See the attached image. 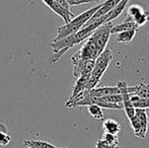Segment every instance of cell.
I'll list each match as a JSON object with an SVG mask.
<instances>
[{
    "instance_id": "d4e9b609",
    "label": "cell",
    "mask_w": 149,
    "mask_h": 148,
    "mask_svg": "<svg viewBox=\"0 0 149 148\" xmlns=\"http://www.w3.org/2000/svg\"><path fill=\"white\" fill-rule=\"evenodd\" d=\"M0 131H8L6 126L3 124V123H0Z\"/></svg>"
},
{
    "instance_id": "7c38bea8",
    "label": "cell",
    "mask_w": 149,
    "mask_h": 148,
    "mask_svg": "<svg viewBox=\"0 0 149 148\" xmlns=\"http://www.w3.org/2000/svg\"><path fill=\"white\" fill-rule=\"evenodd\" d=\"M128 30H138V26L133 22L132 19H130L128 17V19H126V22H122V24H118V26H113L112 30H111V35L119 34L121 32H125Z\"/></svg>"
},
{
    "instance_id": "e0dca14e",
    "label": "cell",
    "mask_w": 149,
    "mask_h": 148,
    "mask_svg": "<svg viewBox=\"0 0 149 148\" xmlns=\"http://www.w3.org/2000/svg\"><path fill=\"white\" fill-rule=\"evenodd\" d=\"M130 99H131L134 109H149V99H140V97H136L134 94H130Z\"/></svg>"
},
{
    "instance_id": "484cf974",
    "label": "cell",
    "mask_w": 149,
    "mask_h": 148,
    "mask_svg": "<svg viewBox=\"0 0 149 148\" xmlns=\"http://www.w3.org/2000/svg\"><path fill=\"white\" fill-rule=\"evenodd\" d=\"M61 148H67V147H61Z\"/></svg>"
},
{
    "instance_id": "9c48e42d",
    "label": "cell",
    "mask_w": 149,
    "mask_h": 148,
    "mask_svg": "<svg viewBox=\"0 0 149 148\" xmlns=\"http://www.w3.org/2000/svg\"><path fill=\"white\" fill-rule=\"evenodd\" d=\"M130 0H121L110 12L106 14V24L107 22H112L114 19H116L117 17H119L122 14V12L125 10L127 4L129 3Z\"/></svg>"
},
{
    "instance_id": "44dd1931",
    "label": "cell",
    "mask_w": 149,
    "mask_h": 148,
    "mask_svg": "<svg viewBox=\"0 0 149 148\" xmlns=\"http://www.w3.org/2000/svg\"><path fill=\"white\" fill-rule=\"evenodd\" d=\"M102 139H104L111 147L118 146V137H117V135L111 134V133H104Z\"/></svg>"
},
{
    "instance_id": "7a4b0ae2",
    "label": "cell",
    "mask_w": 149,
    "mask_h": 148,
    "mask_svg": "<svg viewBox=\"0 0 149 148\" xmlns=\"http://www.w3.org/2000/svg\"><path fill=\"white\" fill-rule=\"evenodd\" d=\"M98 8H100V5L90 8V9L86 10V11L80 13L79 15L74 16L70 22L65 24L64 26H59V28H57V37H56L53 41H57V40L63 39V38L69 36V35L78 32V31L88 22L90 18H91V16L95 13V11Z\"/></svg>"
},
{
    "instance_id": "ac0fdd59",
    "label": "cell",
    "mask_w": 149,
    "mask_h": 148,
    "mask_svg": "<svg viewBox=\"0 0 149 148\" xmlns=\"http://www.w3.org/2000/svg\"><path fill=\"white\" fill-rule=\"evenodd\" d=\"M87 111L88 114L90 115V117H92L93 119L96 120H102L104 119V113L100 107L96 105H89L87 106Z\"/></svg>"
},
{
    "instance_id": "2e32d148",
    "label": "cell",
    "mask_w": 149,
    "mask_h": 148,
    "mask_svg": "<svg viewBox=\"0 0 149 148\" xmlns=\"http://www.w3.org/2000/svg\"><path fill=\"white\" fill-rule=\"evenodd\" d=\"M24 144L29 148H58L55 145L43 140H26Z\"/></svg>"
},
{
    "instance_id": "4fadbf2b",
    "label": "cell",
    "mask_w": 149,
    "mask_h": 148,
    "mask_svg": "<svg viewBox=\"0 0 149 148\" xmlns=\"http://www.w3.org/2000/svg\"><path fill=\"white\" fill-rule=\"evenodd\" d=\"M135 116H136V118L138 119V121H139L140 125H141L142 131H143L145 134H147L149 122H148V115H147L146 110L135 109Z\"/></svg>"
},
{
    "instance_id": "5bb4252c",
    "label": "cell",
    "mask_w": 149,
    "mask_h": 148,
    "mask_svg": "<svg viewBox=\"0 0 149 148\" xmlns=\"http://www.w3.org/2000/svg\"><path fill=\"white\" fill-rule=\"evenodd\" d=\"M104 130L106 133L118 135V133L121 131V125L114 119H107L104 122Z\"/></svg>"
},
{
    "instance_id": "603a6c76",
    "label": "cell",
    "mask_w": 149,
    "mask_h": 148,
    "mask_svg": "<svg viewBox=\"0 0 149 148\" xmlns=\"http://www.w3.org/2000/svg\"><path fill=\"white\" fill-rule=\"evenodd\" d=\"M69 6H76L81 5V4H88V3H95L100 0H66Z\"/></svg>"
},
{
    "instance_id": "3957f363",
    "label": "cell",
    "mask_w": 149,
    "mask_h": 148,
    "mask_svg": "<svg viewBox=\"0 0 149 148\" xmlns=\"http://www.w3.org/2000/svg\"><path fill=\"white\" fill-rule=\"evenodd\" d=\"M112 26V22H107V24H102L88 37V39L91 40L95 44L96 48H97L100 53L107 48V44H108L111 37Z\"/></svg>"
},
{
    "instance_id": "52a82bcc",
    "label": "cell",
    "mask_w": 149,
    "mask_h": 148,
    "mask_svg": "<svg viewBox=\"0 0 149 148\" xmlns=\"http://www.w3.org/2000/svg\"><path fill=\"white\" fill-rule=\"evenodd\" d=\"M52 11H54L56 14L60 16L63 20H64L65 24L69 22L73 17H74V14L70 11V10H67L65 8H63L62 6H60L55 0H42Z\"/></svg>"
},
{
    "instance_id": "d6986e66",
    "label": "cell",
    "mask_w": 149,
    "mask_h": 148,
    "mask_svg": "<svg viewBox=\"0 0 149 148\" xmlns=\"http://www.w3.org/2000/svg\"><path fill=\"white\" fill-rule=\"evenodd\" d=\"M134 22L138 26V28L141 26H144L147 22H149V12L144 10L142 13H140L139 15H137L136 17H134L133 19Z\"/></svg>"
},
{
    "instance_id": "6da1fadb",
    "label": "cell",
    "mask_w": 149,
    "mask_h": 148,
    "mask_svg": "<svg viewBox=\"0 0 149 148\" xmlns=\"http://www.w3.org/2000/svg\"><path fill=\"white\" fill-rule=\"evenodd\" d=\"M113 60V53L110 49H104L102 53L98 55V57L94 61V65L92 68V71L90 73L86 84V91L89 92L92 88L96 86L100 83L102 75L107 71L109 65L111 64Z\"/></svg>"
},
{
    "instance_id": "4316f807",
    "label": "cell",
    "mask_w": 149,
    "mask_h": 148,
    "mask_svg": "<svg viewBox=\"0 0 149 148\" xmlns=\"http://www.w3.org/2000/svg\"><path fill=\"white\" fill-rule=\"evenodd\" d=\"M28 148H29V147H28Z\"/></svg>"
},
{
    "instance_id": "30bf717a",
    "label": "cell",
    "mask_w": 149,
    "mask_h": 148,
    "mask_svg": "<svg viewBox=\"0 0 149 148\" xmlns=\"http://www.w3.org/2000/svg\"><path fill=\"white\" fill-rule=\"evenodd\" d=\"M120 1H121V0H107V1H104L102 4H100V8L96 10L95 13L91 16L90 19H95V18H98L102 15H106V14L108 13V12H110Z\"/></svg>"
},
{
    "instance_id": "ffe728a7",
    "label": "cell",
    "mask_w": 149,
    "mask_h": 148,
    "mask_svg": "<svg viewBox=\"0 0 149 148\" xmlns=\"http://www.w3.org/2000/svg\"><path fill=\"white\" fill-rule=\"evenodd\" d=\"M144 11V9L142 8V6L140 5H131L129 7V9H128V17L130 18V19H133L134 17H136L137 15H139L140 13H142V12Z\"/></svg>"
},
{
    "instance_id": "7402d4cb",
    "label": "cell",
    "mask_w": 149,
    "mask_h": 148,
    "mask_svg": "<svg viewBox=\"0 0 149 148\" xmlns=\"http://www.w3.org/2000/svg\"><path fill=\"white\" fill-rule=\"evenodd\" d=\"M12 138L9 134L8 131H0V145L1 146H6L11 142Z\"/></svg>"
},
{
    "instance_id": "ba28073f",
    "label": "cell",
    "mask_w": 149,
    "mask_h": 148,
    "mask_svg": "<svg viewBox=\"0 0 149 148\" xmlns=\"http://www.w3.org/2000/svg\"><path fill=\"white\" fill-rule=\"evenodd\" d=\"M120 93L118 86H104V87H94L88 92L90 97H104L111 94Z\"/></svg>"
},
{
    "instance_id": "5b68a950",
    "label": "cell",
    "mask_w": 149,
    "mask_h": 148,
    "mask_svg": "<svg viewBox=\"0 0 149 148\" xmlns=\"http://www.w3.org/2000/svg\"><path fill=\"white\" fill-rule=\"evenodd\" d=\"M118 88L120 89V93L122 95V105L123 109L125 110V113L127 115L128 119H131L135 114V109H134L132 101L130 99V92H129V86L125 81H120L118 83Z\"/></svg>"
},
{
    "instance_id": "8fae6325",
    "label": "cell",
    "mask_w": 149,
    "mask_h": 148,
    "mask_svg": "<svg viewBox=\"0 0 149 148\" xmlns=\"http://www.w3.org/2000/svg\"><path fill=\"white\" fill-rule=\"evenodd\" d=\"M129 92L130 94H134L140 99H149V84L139 83L135 86H129Z\"/></svg>"
},
{
    "instance_id": "9a60e30c",
    "label": "cell",
    "mask_w": 149,
    "mask_h": 148,
    "mask_svg": "<svg viewBox=\"0 0 149 148\" xmlns=\"http://www.w3.org/2000/svg\"><path fill=\"white\" fill-rule=\"evenodd\" d=\"M136 33H137V30H128L125 31V32H121L117 34L118 36H117L116 41L121 44L130 43L134 39V37L136 36Z\"/></svg>"
},
{
    "instance_id": "8992f818",
    "label": "cell",
    "mask_w": 149,
    "mask_h": 148,
    "mask_svg": "<svg viewBox=\"0 0 149 148\" xmlns=\"http://www.w3.org/2000/svg\"><path fill=\"white\" fill-rule=\"evenodd\" d=\"M76 54L82 59L86 60H95L98 57V55L100 54V52L98 51V49L96 48L95 44L89 40L87 38L85 40V43L83 44V46L81 47L80 50L76 52Z\"/></svg>"
},
{
    "instance_id": "277c9868",
    "label": "cell",
    "mask_w": 149,
    "mask_h": 148,
    "mask_svg": "<svg viewBox=\"0 0 149 148\" xmlns=\"http://www.w3.org/2000/svg\"><path fill=\"white\" fill-rule=\"evenodd\" d=\"M95 60H86L80 58L76 53L72 56L71 62L73 65V76L75 78L82 76V75L90 74L94 65Z\"/></svg>"
},
{
    "instance_id": "cb8c5ba5",
    "label": "cell",
    "mask_w": 149,
    "mask_h": 148,
    "mask_svg": "<svg viewBox=\"0 0 149 148\" xmlns=\"http://www.w3.org/2000/svg\"><path fill=\"white\" fill-rule=\"evenodd\" d=\"M95 148H111V146L104 140V139H102V140H98L97 141Z\"/></svg>"
}]
</instances>
